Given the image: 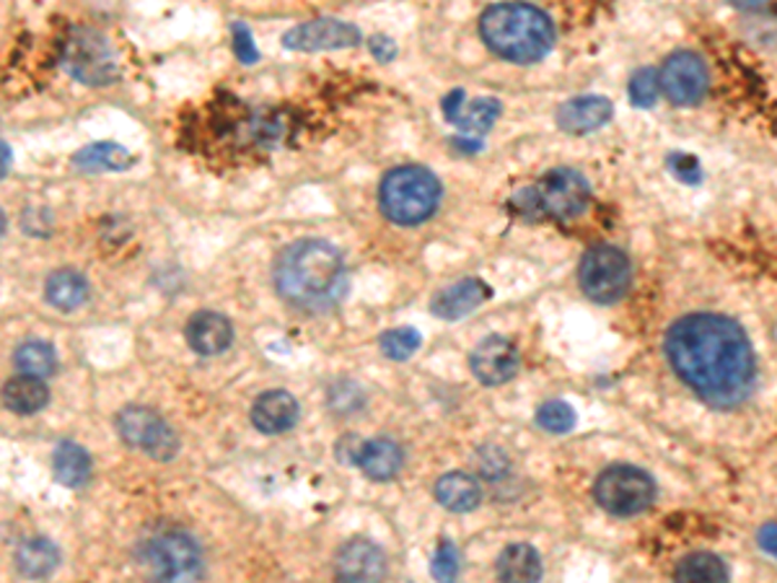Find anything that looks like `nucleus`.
<instances>
[{
  "label": "nucleus",
  "instance_id": "14",
  "mask_svg": "<svg viewBox=\"0 0 777 583\" xmlns=\"http://www.w3.org/2000/svg\"><path fill=\"white\" fill-rule=\"evenodd\" d=\"M337 576L343 581H382L386 555L376 542L355 537L337 553Z\"/></svg>",
  "mask_w": 777,
  "mask_h": 583
},
{
  "label": "nucleus",
  "instance_id": "11",
  "mask_svg": "<svg viewBox=\"0 0 777 583\" xmlns=\"http://www.w3.org/2000/svg\"><path fill=\"white\" fill-rule=\"evenodd\" d=\"M150 569L164 581H193L203 571V553L189 534L171 532L150 545Z\"/></svg>",
  "mask_w": 777,
  "mask_h": 583
},
{
  "label": "nucleus",
  "instance_id": "32",
  "mask_svg": "<svg viewBox=\"0 0 777 583\" xmlns=\"http://www.w3.org/2000/svg\"><path fill=\"white\" fill-rule=\"evenodd\" d=\"M478 470L485 480H503L511 472V460L501 446H482L478 452Z\"/></svg>",
  "mask_w": 777,
  "mask_h": 583
},
{
  "label": "nucleus",
  "instance_id": "15",
  "mask_svg": "<svg viewBox=\"0 0 777 583\" xmlns=\"http://www.w3.org/2000/svg\"><path fill=\"white\" fill-rule=\"evenodd\" d=\"M493 296L488 283H482L478 278H466L459 280L454 286L439 290L431 302V312L439 319H464L466 314H472L474 309H480L488 298Z\"/></svg>",
  "mask_w": 777,
  "mask_h": 583
},
{
  "label": "nucleus",
  "instance_id": "3",
  "mask_svg": "<svg viewBox=\"0 0 777 583\" xmlns=\"http://www.w3.org/2000/svg\"><path fill=\"white\" fill-rule=\"evenodd\" d=\"M480 34L498 58L529 66L554 45L550 16L531 3H495L480 19Z\"/></svg>",
  "mask_w": 777,
  "mask_h": 583
},
{
  "label": "nucleus",
  "instance_id": "2",
  "mask_svg": "<svg viewBox=\"0 0 777 583\" xmlns=\"http://www.w3.org/2000/svg\"><path fill=\"white\" fill-rule=\"evenodd\" d=\"M275 288L293 309L330 312L347 294V267L330 241L301 239L285 247L275 259Z\"/></svg>",
  "mask_w": 777,
  "mask_h": 583
},
{
  "label": "nucleus",
  "instance_id": "12",
  "mask_svg": "<svg viewBox=\"0 0 777 583\" xmlns=\"http://www.w3.org/2000/svg\"><path fill=\"white\" fill-rule=\"evenodd\" d=\"M361 39L363 34L355 23L337 21V19H316L285 31L283 45L296 52H319V50H343V47H355Z\"/></svg>",
  "mask_w": 777,
  "mask_h": 583
},
{
  "label": "nucleus",
  "instance_id": "26",
  "mask_svg": "<svg viewBox=\"0 0 777 583\" xmlns=\"http://www.w3.org/2000/svg\"><path fill=\"white\" fill-rule=\"evenodd\" d=\"M498 576L503 581H539L542 579V561L531 545H511L498 561Z\"/></svg>",
  "mask_w": 777,
  "mask_h": 583
},
{
  "label": "nucleus",
  "instance_id": "6",
  "mask_svg": "<svg viewBox=\"0 0 777 583\" xmlns=\"http://www.w3.org/2000/svg\"><path fill=\"white\" fill-rule=\"evenodd\" d=\"M62 68L83 86H109L120 73L107 37L86 27H76L62 45Z\"/></svg>",
  "mask_w": 777,
  "mask_h": 583
},
{
  "label": "nucleus",
  "instance_id": "38",
  "mask_svg": "<svg viewBox=\"0 0 777 583\" xmlns=\"http://www.w3.org/2000/svg\"><path fill=\"white\" fill-rule=\"evenodd\" d=\"M371 52L376 55V60L389 62V60H394L396 47H394L392 39H386V37H374V39H371Z\"/></svg>",
  "mask_w": 777,
  "mask_h": 583
},
{
  "label": "nucleus",
  "instance_id": "10",
  "mask_svg": "<svg viewBox=\"0 0 777 583\" xmlns=\"http://www.w3.org/2000/svg\"><path fill=\"white\" fill-rule=\"evenodd\" d=\"M658 83L666 99L677 107H695L700 105L708 93L710 73L700 55L695 52H677L663 62Z\"/></svg>",
  "mask_w": 777,
  "mask_h": 583
},
{
  "label": "nucleus",
  "instance_id": "13",
  "mask_svg": "<svg viewBox=\"0 0 777 583\" xmlns=\"http://www.w3.org/2000/svg\"><path fill=\"white\" fill-rule=\"evenodd\" d=\"M470 368L480 384H485V387H501V384L511 382L519 372L517 345L501 335L485 337V340L472 350Z\"/></svg>",
  "mask_w": 777,
  "mask_h": 583
},
{
  "label": "nucleus",
  "instance_id": "37",
  "mask_svg": "<svg viewBox=\"0 0 777 583\" xmlns=\"http://www.w3.org/2000/svg\"><path fill=\"white\" fill-rule=\"evenodd\" d=\"M363 444H366V441H361L358 436H355V433H351V436H345L337 444V460L345 462V464H358Z\"/></svg>",
  "mask_w": 777,
  "mask_h": 583
},
{
  "label": "nucleus",
  "instance_id": "19",
  "mask_svg": "<svg viewBox=\"0 0 777 583\" xmlns=\"http://www.w3.org/2000/svg\"><path fill=\"white\" fill-rule=\"evenodd\" d=\"M435 498L443 508L454 511V514H466V511H474L482 501V487L478 480L466 472H446V475L439 477L435 483Z\"/></svg>",
  "mask_w": 777,
  "mask_h": 583
},
{
  "label": "nucleus",
  "instance_id": "1",
  "mask_svg": "<svg viewBox=\"0 0 777 583\" xmlns=\"http://www.w3.org/2000/svg\"><path fill=\"white\" fill-rule=\"evenodd\" d=\"M666 358L673 374L712 407L731 409L749 399L757 360L749 337L720 314H689L666 333Z\"/></svg>",
  "mask_w": 777,
  "mask_h": 583
},
{
  "label": "nucleus",
  "instance_id": "5",
  "mask_svg": "<svg viewBox=\"0 0 777 583\" xmlns=\"http://www.w3.org/2000/svg\"><path fill=\"white\" fill-rule=\"evenodd\" d=\"M583 294L597 304H617L628 294L632 280L630 259L612 244H599L589 249L578 267Z\"/></svg>",
  "mask_w": 777,
  "mask_h": 583
},
{
  "label": "nucleus",
  "instance_id": "7",
  "mask_svg": "<svg viewBox=\"0 0 777 583\" xmlns=\"http://www.w3.org/2000/svg\"><path fill=\"white\" fill-rule=\"evenodd\" d=\"M593 498L607 514L636 516L656 501V485L648 472L620 464V467L601 472L593 485Z\"/></svg>",
  "mask_w": 777,
  "mask_h": 583
},
{
  "label": "nucleus",
  "instance_id": "40",
  "mask_svg": "<svg viewBox=\"0 0 777 583\" xmlns=\"http://www.w3.org/2000/svg\"><path fill=\"white\" fill-rule=\"evenodd\" d=\"M728 3L741 8V11H765V8H770L775 0H728Z\"/></svg>",
  "mask_w": 777,
  "mask_h": 583
},
{
  "label": "nucleus",
  "instance_id": "4",
  "mask_svg": "<svg viewBox=\"0 0 777 583\" xmlns=\"http://www.w3.org/2000/svg\"><path fill=\"white\" fill-rule=\"evenodd\" d=\"M441 195V182L431 169L407 164L386 171L378 187V205L392 224L417 226L439 210Z\"/></svg>",
  "mask_w": 777,
  "mask_h": 583
},
{
  "label": "nucleus",
  "instance_id": "20",
  "mask_svg": "<svg viewBox=\"0 0 777 583\" xmlns=\"http://www.w3.org/2000/svg\"><path fill=\"white\" fill-rule=\"evenodd\" d=\"M402 464H404V454L396 441L374 438L363 444L358 467L366 472L371 480H378V483H382V480H392L400 475Z\"/></svg>",
  "mask_w": 777,
  "mask_h": 583
},
{
  "label": "nucleus",
  "instance_id": "18",
  "mask_svg": "<svg viewBox=\"0 0 777 583\" xmlns=\"http://www.w3.org/2000/svg\"><path fill=\"white\" fill-rule=\"evenodd\" d=\"M614 109L604 97H576L558 109V125L573 136H586L612 120Z\"/></svg>",
  "mask_w": 777,
  "mask_h": 583
},
{
  "label": "nucleus",
  "instance_id": "21",
  "mask_svg": "<svg viewBox=\"0 0 777 583\" xmlns=\"http://www.w3.org/2000/svg\"><path fill=\"white\" fill-rule=\"evenodd\" d=\"M47 302H50L55 309L60 312H76L78 306L86 304L89 298V283L81 273L70 270V267H62V270L52 273L47 278Z\"/></svg>",
  "mask_w": 777,
  "mask_h": 583
},
{
  "label": "nucleus",
  "instance_id": "33",
  "mask_svg": "<svg viewBox=\"0 0 777 583\" xmlns=\"http://www.w3.org/2000/svg\"><path fill=\"white\" fill-rule=\"evenodd\" d=\"M658 89H661V83H658V76L650 68L638 70L636 76H632L630 81V99L636 107H653Z\"/></svg>",
  "mask_w": 777,
  "mask_h": 583
},
{
  "label": "nucleus",
  "instance_id": "22",
  "mask_svg": "<svg viewBox=\"0 0 777 583\" xmlns=\"http://www.w3.org/2000/svg\"><path fill=\"white\" fill-rule=\"evenodd\" d=\"M3 402L16 415H35L50 402V389L45 387V382L39 376L23 374L6 384Z\"/></svg>",
  "mask_w": 777,
  "mask_h": 583
},
{
  "label": "nucleus",
  "instance_id": "35",
  "mask_svg": "<svg viewBox=\"0 0 777 583\" xmlns=\"http://www.w3.org/2000/svg\"><path fill=\"white\" fill-rule=\"evenodd\" d=\"M234 50L236 58H239L244 66H255L259 60V50L255 47V39H252V31L244 27V23H234Z\"/></svg>",
  "mask_w": 777,
  "mask_h": 583
},
{
  "label": "nucleus",
  "instance_id": "30",
  "mask_svg": "<svg viewBox=\"0 0 777 583\" xmlns=\"http://www.w3.org/2000/svg\"><path fill=\"white\" fill-rule=\"evenodd\" d=\"M537 423H539V428L547 431V433H568V431H573V425H576V409L568 405V402H562V399H552V402H544L542 407L537 409Z\"/></svg>",
  "mask_w": 777,
  "mask_h": 583
},
{
  "label": "nucleus",
  "instance_id": "16",
  "mask_svg": "<svg viewBox=\"0 0 777 583\" xmlns=\"http://www.w3.org/2000/svg\"><path fill=\"white\" fill-rule=\"evenodd\" d=\"M301 407L293 394L283 389H269L259 394V399L252 407V423L265 436H277V433L291 431L298 423Z\"/></svg>",
  "mask_w": 777,
  "mask_h": 583
},
{
  "label": "nucleus",
  "instance_id": "31",
  "mask_svg": "<svg viewBox=\"0 0 777 583\" xmlns=\"http://www.w3.org/2000/svg\"><path fill=\"white\" fill-rule=\"evenodd\" d=\"M420 345H423V337L412 327L389 329L382 335V353L392 360H407L412 353H417Z\"/></svg>",
  "mask_w": 777,
  "mask_h": 583
},
{
  "label": "nucleus",
  "instance_id": "27",
  "mask_svg": "<svg viewBox=\"0 0 777 583\" xmlns=\"http://www.w3.org/2000/svg\"><path fill=\"white\" fill-rule=\"evenodd\" d=\"M498 117H501V101L478 99L470 107L462 105V109L451 117V125H456L464 136H485Z\"/></svg>",
  "mask_w": 777,
  "mask_h": 583
},
{
  "label": "nucleus",
  "instance_id": "36",
  "mask_svg": "<svg viewBox=\"0 0 777 583\" xmlns=\"http://www.w3.org/2000/svg\"><path fill=\"white\" fill-rule=\"evenodd\" d=\"M671 171L677 175L679 179H685V182L689 185H697L702 179L700 175V164H697L692 156H685V154H677V156H671Z\"/></svg>",
  "mask_w": 777,
  "mask_h": 583
},
{
  "label": "nucleus",
  "instance_id": "17",
  "mask_svg": "<svg viewBox=\"0 0 777 583\" xmlns=\"http://www.w3.org/2000/svg\"><path fill=\"white\" fill-rule=\"evenodd\" d=\"M187 343L200 356H218L234 343L232 322L218 312H197L187 325Z\"/></svg>",
  "mask_w": 777,
  "mask_h": 583
},
{
  "label": "nucleus",
  "instance_id": "34",
  "mask_svg": "<svg viewBox=\"0 0 777 583\" xmlns=\"http://www.w3.org/2000/svg\"><path fill=\"white\" fill-rule=\"evenodd\" d=\"M433 576L439 581H454L462 571V561H459V550L454 547V542L443 540L439 550L433 555Z\"/></svg>",
  "mask_w": 777,
  "mask_h": 583
},
{
  "label": "nucleus",
  "instance_id": "25",
  "mask_svg": "<svg viewBox=\"0 0 777 583\" xmlns=\"http://www.w3.org/2000/svg\"><path fill=\"white\" fill-rule=\"evenodd\" d=\"M60 553L50 540L35 537L27 540L16 553V565L27 579H47L58 571Z\"/></svg>",
  "mask_w": 777,
  "mask_h": 583
},
{
  "label": "nucleus",
  "instance_id": "8",
  "mask_svg": "<svg viewBox=\"0 0 777 583\" xmlns=\"http://www.w3.org/2000/svg\"><path fill=\"white\" fill-rule=\"evenodd\" d=\"M523 197L529 200L531 210H539L542 216L558 220H568L581 216L589 208L591 187L576 169L560 167L547 171L534 190L523 192Z\"/></svg>",
  "mask_w": 777,
  "mask_h": 583
},
{
  "label": "nucleus",
  "instance_id": "24",
  "mask_svg": "<svg viewBox=\"0 0 777 583\" xmlns=\"http://www.w3.org/2000/svg\"><path fill=\"white\" fill-rule=\"evenodd\" d=\"M135 164V156L120 144H91L73 156L78 171H125Z\"/></svg>",
  "mask_w": 777,
  "mask_h": 583
},
{
  "label": "nucleus",
  "instance_id": "9",
  "mask_svg": "<svg viewBox=\"0 0 777 583\" xmlns=\"http://www.w3.org/2000/svg\"><path fill=\"white\" fill-rule=\"evenodd\" d=\"M117 433L125 444L146 452L150 460L169 462L179 452V438L171 425L150 407H125L117 415Z\"/></svg>",
  "mask_w": 777,
  "mask_h": 583
},
{
  "label": "nucleus",
  "instance_id": "29",
  "mask_svg": "<svg viewBox=\"0 0 777 583\" xmlns=\"http://www.w3.org/2000/svg\"><path fill=\"white\" fill-rule=\"evenodd\" d=\"M673 579L677 581H728V569L718 555L710 553H695L681 557L677 569H673Z\"/></svg>",
  "mask_w": 777,
  "mask_h": 583
},
{
  "label": "nucleus",
  "instance_id": "23",
  "mask_svg": "<svg viewBox=\"0 0 777 583\" xmlns=\"http://www.w3.org/2000/svg\"><path fill=\"white\" fill-rule=\"evenodd\" d=\"M52 470L60 485L81 487L91 477V456L73 441H62L52 454Z\"/></svg>",
  "mask_w": 777,
  "mask_h": 583
},
{
  "label": "nucleus",
  "instance_id": "28",
  "mask_svg": "<svg viewBox=\"0 0 777 583\" xmlns=\"http://www.w3.org/2000/svg\"><path fill=\"white\" fill-rule=\"evenodd\" d=\"M13 364L21 374L47 379V376H52L55 368H58V356H55L52 345H47L42 340H27L16 348Z\"/></svg>",
  "mask_w": 777,
  "mask_h": 583
},
{
  "label": "nucleus",
  "instance_id": "39",
  "mask_svg": "<svg viewBox=\"0 0 777 583\" xmlns=\"http://www.w3.org/2000/svg\"><path fill=\"white\" fill-rule=\"evenodd\" d=\"M759 545H763L767 553H770L773 557H777V524H767L759 530Z\"/></svg>",
  "mask_w": 777,
  "mask_h": 583
}]
</instances>
